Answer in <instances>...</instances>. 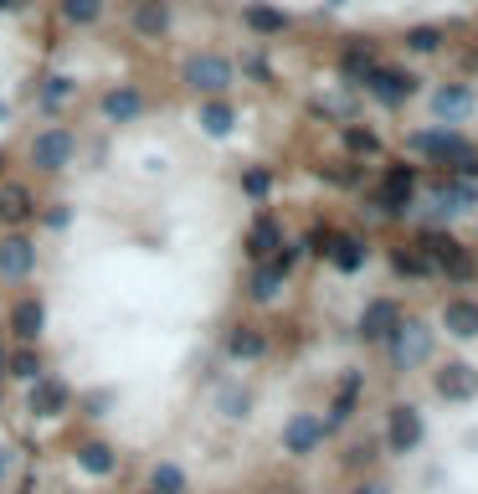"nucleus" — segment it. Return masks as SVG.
<instances>
[{"label": "nucleus", "mask_w": 478, "mask_h": 494, "mask_svg": "<svg viewBox=\"0 0 478 494\" xmlns=\"http://www.w3.org/2000/svg\"><path fill=\"white\" fill-rule=\"evenodd\" d=\"M72 155H78V134H72V124H47L32 140V165H36V170H47V176L67 170Z\"/></svg>", "instance_id": "obj_1"}, {"label": "nucleus", "mask_w": 478, "mask_h": 494, "mask_svg": "<svg viewBox=\"0 0 478 494\" xmlns=\"http://www.w3.org/2000/svg\"><path fill=\"white\" fill-rule=\"evenodd\" d=\"M180 78H186V88H196V93L206 98H222L226 88H232V63L226 57H216V52H196V57H186V67H180Z\"/></svg>", "instance_id": "obj_2"}, {"label": "nucleus", "mask_w": 478, "mask_h": 494, "mask_svg": "<svg viewBox=\"0 0 478 494\" xmlns=\"http://www.w3.org/2000/svg\"><path fill=\"white\" fill-rule=\"evenodd\" d=\"M293 257H299V247H278L272 257H263L253 268V278H247V294H253L257 304H268V299H278V288H283V278H288V268H293Z\"/></svg>", "instance_id": "obj_3"}, {"label": "nucleus", "mask_w": 478, "mask_h": 494, "mask_svg": "<svg viewBox=\"0 0 478 494\" xmlns=\"http://www.w3.org/2000/svg\"><path fill=\"white\" fill-rule=\"evenodd\" d=\"M67 407H72V386L57 376V371H42L32 382V392H26V412L36 417H62Z\"/></svg>", "instance_id": "obj_4"}, {"label": "nucleus", "mask_w": 478, "mask_h": 494, "mask_svg": "<svg viewBox=\"0 0 478 494\" xmlns=\"http://www.w3.org/2000/svg\"><path fill=\"white\" fill-rule=\"evenodd\" d=\"M36 273V242L26 232H5L0 237V278L5 284H26Z\"/></svg>", "instance_id": "obj_5"}, {"label": "nucleus", "mask_w": 478, "mask_h": 494, "mask_svg": "<svg viewBox=\"0 0 478 494\" xmlns=\"http://www.w3.org/2000/svg\"><path fill=\"white\" fill-rule=\"evenodd\" d=\"M5 330L16 335V345H36L42 330H47V304L32 299V294H21V299L11 304V315H5Z\"/></svg>", "instance_id": "obj_6"}, {"label": "nucleus", "mask_w": 478, "mask_h": 494, "mask_svg": "<svg viewBox=\"0 0 478 494\" xmlns=\"http://www.w3.org/2000/svg\"><path fill=\"white\" fill-rule=\"evenodd\" d=\"M422 257H427V263H437V268H443L447 278H458V284H468V278H473V257L463 253L453 237H422Z\"/></svg>", "instance_id": "obj_7"}, {"label": "nucleus", "mask_w": 478, "mask_h": 494, "mask_svg": "<svg viewBox=\"0 0 478 494\" xmlns=\"http://www.w3.org/2000/svg\"><path fill=\"white\" fill-rule=\"evenodd\" d=\"M360 82L370 88V98H381V103H391V109L416 93V78H412V73H397V67H370Z\"/></svg>", "instance_id": "obj_8"}, {"label": "nucleus", "mask_w": 478, "mask_h": 494, "mask_svg": "<svg viewBox=\"0 0 478 494\" xmlns=\"http://www.w3.org/2000/svg\"><path fill=\"white\" fill-rule=\"evenodd\" d=\"M324 417H314V412H299L293 422L283 428V453H293V459H303V453H314L319 443H324Z\"/></svg>", "instance_id": "obj_9"}, {"label": "nucleus", "mask_w": 478, "mask_h": 494, "mask_svg": "<svg viewBox=\"0 0 478 494\" xmlns=\"http://www.w3.org/2000/svg\"><path fill=\"white\" fill-rule=\"evenodd\" d=\"M98 113H103L109 124H134L144 113V93L139 88H109V93L98 98Z\"/></svg>", "instance_id": "obj_10"}, {"label": "nucleus", "mask_w": 478, "mask_h": 494, "mask_svg": "<svg viewBox=\"0 0 478 494\" xmlns=\"http://www.w3.org/2000/svg\"><path fill=\"white\" fill-rule=\"evenodd\" d=\"M391 355H397L401 366H412V361H427V351H432V340H427V330H422V324H412V319H406V324H397V330H391Z\"/></svg>", "instance_id": "obj_11"}, {"label": "nucleus", "mask_w": 478, "mask_h": 494, "mask_svg": "<svg viewBox=\"0 0 478 494\" xmlns=\"http://www.w3.org/2000/svg\"><path fill=\"white\" fill-rule=\"evenodd\" d=\"M129 26L139 36H165L170 32V0H134L129 5Z\"/></svg>", "instance_id": "obj_12"}, {"label": "nucleus", "mask_w": 478, "mask_h": 494, "mask_svg": "<svg viewBox=\"0 0 478 494\" xmlns=\"http://www.w3.org/2000/svg\"><path fill=\"white\" fill-rule=\"evenodd\" d=\"M32 217H36L32 191H26L21 180H5V186H0V227H26Z\"/></svg>", "instance_id": "obj_13"}, {"label": "nucleus", "mask_w": 478, "mask_h": 494, "mask_svg": "<svg viewBox=\"0 0 478 494\" xmlns=\"http://www.w3.org/2000/svg\"><path fill=\"white\" fill-rule=\"evenodd\" d=\"M226 355H232V361H263V355H268V335H263L257 324H232Z\"/></svg>", "instance_id": "obj_14"}, {"label": "nucleus", "mask_w": 478, "mask_h": 494, "mask_svg": "<svg viewBox=\"0 0 478 494\" xmlns=\"http://www.w3.org/2000/svg\"><path fill=\"white\" fill-rule=\"evenodd\" d=\"M278 247H283V227L272 222V217H257V222L247 227V257L263 263V257H272Z\"/></svg>", "instance_id": "obj_15"}, {"label": "nucleus", "mask_w": 478, "mask_h": 494, "mask_svg": "<svg viewBox=\"0 0 478 494\" xmlns=\"http://www.w3.org/2000/svg\"><path fill=\"white\" fill-rule=\"evenodd\" d=\"M437 392H443L447 402H468V397L478 392V376H473V366H463V361L443 366V371H437Z\"/></svg>", "instance_id": "obj_16"}, {"label": "nucleus", "mask_w": 478, "mask_h": 494, "mask_svg": "<svg viewBox=\"0 0 478 494\" xmlns=\"http://www.w3.org/2000/svg\"><path fill=\"white\" fill-rule=\"evenodd\" d=\"M78 469L82 474L109 479L113 469H119V453H113V443H103V438H88V443H78Z\"/></svg>", "instance_id": "obj_17"}, {"label": "nucleus", "mask_w": 478, "mask_h": 494, "mask_svg": "<svg viewBox=\"0 0 478 494\" xmlns=\"http://www.w3.org/2000/svg\"><path fill=\"white\" fill-rule=\"evenodd\" d=\"M397 324H401L397 304H391V299H376V304H366V315H360V335H366V340H386Z\"/></svg>", "instance_id": "obj_18"}, {"label": "nucleus", "mask_w": 478, "mask_h": 494, "mask_svg": "<svg viewBox=\"0 0 478 494\" xmlns=\"http://www.w3.org/2000/svg\"><path fill=\"white\" fill-rule=\"evenodd\" d=\"M416 443H422V417H416V407H391V448L397 453H412Z\"/></svg>", "instance_id": "obj_19"}, {"label": "nucleus", "mask_w": 478, "mask_h": 494, "mask_svg": "<svg viewBox=\"0 0 478 494\" xmlns=\"http://www.w3.org/2000/svg\"><path fill=\"white\" fill-rule=\"evenodd\" d=\"M412 150H422L432 160H473V150L458 134H412Z\"/></svg>", "instance_id": "obj_20"}, {"label": "nucleus", "mask_w": 478, "mask_h": 494, "mask_svg": "<svg viewBox=\"0 0 478 494\" xmlns=\"http://www.w3.org/2000/svg\"><path fill=\"white\" fill-rule=\"evenodd\" d=\"M412 186H416L412 170H391V176H386V186H381V211H386V217L406 211V201H412Z\"/></svg>", "instance_id": "obj_21"}, {"label": "nucleus", "mask_w": 478, "mask_h": 494, "mask_svg": "<svg viewBox=\"0 0 478 494\" xmlns=\"http://www.w3.org/2000/svg\"><path fill=\"white\" fill-rule=\"evenodd\" d=\"M216 412L232 417V422H242V417L253 412V392H247V386H237V382L216 386Z\"/></svg>", "instance_id": "obj_22"}, {"label": "nucleus", "mask_w": 478, "mask_h": 494, "mask_svg": "<svg viewBox=\"0 0 478 494\" xmlns=\"http://www.w3.org/2000/svg\"><path fill=\"white\" fill-rule=\"evenodd\" d=\"M5 376H16V382H36V376H42V355H36V345H16V351L5 355Z\"/></svg>", "instance_id": "obj_23"}, {"label": "nucleus", "mask_w": 478, "mask_h": 494, "mask_svg": "<svg viewBox=\"0 0 478 494\" xmlns=\"http://www.w3.org/2000/svg\"><path fill=\"white\" fill-rule=\"evenodd\" d=\"M232 124H237V113H232V103H222V98H211L206 109H201V129H206L211 140L232 134Z\"/></svg>", "instance_id": "obj_24"}, {"label": "nucleus", "mask_w": 478, "mask_h": 494, "mask_svg": "<svg viewBox=\"0 0 478 494\" xmlns=\"http://www.w3.org/2000/svg\"><path fill=\"white\" fill-rule=\"evenodd\" d=\"M242 21H247L253 32H263V36H272V32H288V16L278 11V5H247V11H242Z\"/></svg>", "instance_id": "obj_25"}, {"label": "nucleus", "mask_w": 478, "mask_h": 494, "mask_svg": "<svg viewBox=\"0 0 478 494\" xmlns=\"http://www.w3.org/2000/svg\"><path fill=\"white\" fill-rule=\"evenodd\" d=\"M57 16H62L67 26H93V21L103 16V0H57Z\"/></svg>", "instance_id": "obj_26"}, {"label": "nucleus", "mask_w": 478, "mask_h": 494, "mask_svg": "<svg viewBox=\"0 0 478 494\" xmlns=\"http://www.w3.org/2000/svg\"><path fill=\"white\" fill-rule=\"evenodd\" d=\"M324 253L335 257V268H339V273H355L360 263H366V247H360V237H335L330 247H324Z\"/></svg>", "instance_id": "obj_27"}, {"label": "nucleus", "mask_w": 478, "mask_h": 494, "mask_svg": "<svg viewBox=\"0 0 478 494\" xmlns=\"http://www.w3.org/2000/svg\"><path fill=\"white\" fill-rule=\"evenodd\" d=\"M432 109L443 113V119H463V113L473 109V93H468V88H437Z\"/></svg>", "instance_id": "obj_28"}, {"label": "nucleus", "mask_w": 478, "mask_h": 494, "mask_svg": "<svg viewBox=\"0 0 478 494\" xmlns=\"http://www.w3.org/2000/svg\"><path fill=\"white\" fill-rule=\"evenodd\" d=\"M149 489L155 494H186V469H180V463H155V469H149Z\"/></svg>", "instance_id": "obj_29"}, {"label": "nucleus", "mask_w": 478, "mask_h": 494, "mask_svg": "<svg viewBox=\"0 0 478 494\" xmlns=\"http://www.w3.org/2000/svg\"><path fill=\"white\" fill-rule=\"evenodd\" d=\"M447 330H453V335H478V304H447Z\"/></svg>", "instance_id": "obj_30"}, {"label": "nucleus", "mask_w": 478, "mask_h": 494, "mask_svg": "<svg viewBox=\"0 0 478 494\" xmlns=\"http://www.w3.org/2000/svg\"><path fill=\"white\" fill-rule=\"evenodd\" d=\"M67 98H72V78H47V88H42V109H62Z\"/></svg>", "instance_id": "obj_31"}, {"label": "nucleus", "mask_w": 478, "mask_h": 494, "mask_svg": "<svg viewBox=\"0 0 478 494\" xmlns=\"http://www.w3.org/2000/svg\"><path fill=\"white\" fill-rule=\"evenodd\" d=\"M406 47L412 52H437L443 47V36H437V26H416V32H406Z\"/></svg>", "instance_id": "obj_32"}, {"label": "nucleus", "mask_w": 478, "mask_h": 494, "mask_svg": "<svg viewBox=\"0 0 478 494\" xmlns=\"http://www.w3.org/2000/svg\"><path fill=\"white\" fill-rule=\"evenodd\" d=\"M242 191L253 196V201H263V196L272 191V176H268V170H257V165H253V170L242 176Z\"/></svg>", "instance_id": "obj_33"}, {"label": "nucleus", "mask_w": 478, "mask_h": 494, "mask_svg": "<svg viewBox=\"0 0 478 494\" xmlns=\"http://www.w3.org/2000/svg\"><path fill=\"white\" fill-rule=\"evenodd\" d=\"M391 263H397V273H406V278H422V273L432 268V263H427L422 253H397Z\"/></svg>", "instance_id": "obj_34"}, {"label": "nucleus", "mask_w": 478, "mask_h": 494, "mask_svg": "<svg viewBox=\"0 0 478 494\" xmlns=\"http://www.w3.org/2000/svg\"><path fill=\"white\" fill-rule=\"evenodd\" d=\"M42 222H47L52 232H67V227H72V207H67V201H57V207L42 211Z\"/></svg>", "instance_id": "obj_35"}, {"label": "nucleus", "mask_w": 478, "mask_h": 494, "mask_svg": "<svg viewBox=\"0 0 478 494\" xmlns=\"http://www.w3.org/2000/svg\"><path fill=\"white\" fill-rule=\"evenodd\" d=\"M345 144H350V150H360V155H376V134H366V129H350V134H345Z\"/></svg>", "instance_id": "obj_36"}, {"label": "nucleus", "mask_w": 478, "mask_h": 494, "mask_svg": "<svg viewBox=\"0 0 478 494\" xmlns=\"http://www.w3.org/2000/svg\"><path fill=\"white\" fill-rule=\"evenodd\" d=\"M109 407H113V392H93V397H88V412L93 417H103Z\"/></svg>", "instance_id": "obj_37"}, {"label": "nucleus", "mask_w": 478, "mask_h": 494, "mask_svg": "<svg viewBox=\"0 0 478 494\" xmlns=\"http://www.w3.org/2000/svg\"><path fill=\"white\" fill-rule=\"evenodd\" d=\"M247 73H253L257 82H268V78H272V73H268V63H263V57H253V63H247Z\"/></svg>", "instance_id": "obj_38"}, {"label": "nucleus", "mask_w": 478, "mask_h": 494, "mask_svg": "<svg viewBox=\"0 0 478 494\" xmlns=\"http://www.w3.org/2000/svg\"><path fill=\"white\" fill-rule=\"evenodd\" d=\"M11 5H26V0H0V11H11Z\"/></svg>", "instance_id": "obj_39"}, {"label": "nucleus", "mask_w": 478, "mask_h": 494, "mask_svg": "<svg viewBox=\"0 0 478 494\" xmlns=\"http://www.w3.org/2000/svg\"><path fill=\"white\" fill-rule=\"evenodd\" d=\"M0 479H5V448H0Z\"/></svg>", "instance_id": "obj_40"}, {"label": "nucleus", "mask_w": 478, "mask_h": 494, "mask_svg": "<svg viewBox=\"0 0 478 494\" xmlns=\"http://www.w3.org/2000/svg\"><path fill=\"white\" fill-rule=\"evenodd\" d=\"M355 494H386V489H355Z\"/></svg>", "instance_id": "obj_41"}, {"label": "nucleus", "mask_w": 478, "mask_h": 494, "mask_svg": "<svg viewBox=\"0 0 478 494\" xmlns=\"http://www.w3.org/2000/svg\"><path fill=\"white\" fill-rule=\"evenodd\" d=\"M0 366H5V351H0Z\"/></svg>", "instance_id": "obj_42"}, {"label": "nucleus", "mask_w": 478, "mask_h": 494, "mask_svg": "<svg viewBox=\"0 0 478 494\" xmlns=\"http://www.w3.org/2000/svg\"><path fill=\"white\" fill-rule=\"evenodd\" d=\"M139 494H155V489H139Z\"/></svg>", "instance_id": "obj_43"}]
</instances>
